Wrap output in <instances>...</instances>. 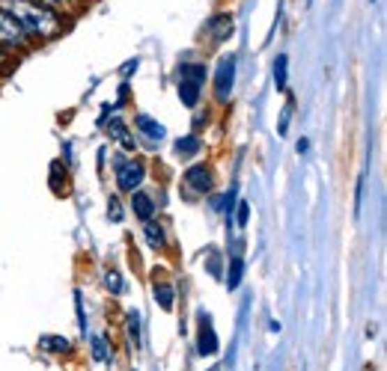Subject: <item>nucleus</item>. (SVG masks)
I'll use <instances>...</instances> for the list:
<instances>
[{
	"instance_id": "obj_22",
	"label": "nucleus",
	"mask_w": 387,
	"mask_h": 371,
	"mask_svg": "<svg viewBox=\"0 0 387 371\" xmlns=\"http://www.w3.org/2000/svg\"><path fill=\"white\" fill-rule=\"evenodd\" d=\"M110 217H114V220H123V211H119V202H116V199H110Z\"/></svg>"
},
{
	"instance_id": "obj_11",
	"label": "nucleus",
	"mask_w": 387,
	"mask_h": 371,
	"mask_svg": "<svg viewBox=\"0 0 387 371\" xmlns=\"http://www.w3.org/2000/svg\"><path fill=\"white\" fill-rule=\"evenodd\" d=\"M241 276H245V258H241V255H232L229 274H227V288L236 291V288L241 285Z\"/></svg>"
},
{
	"instance_id": "obj_17",
	"label": "nucleus",
	"mask_w": 387,
	"mask_h": 371,
	"mask_svg": "<svg viewBox=\"0 0 387 371\" xmlns=\"http://www.w3.org/2000/svg\"><path fill=\"white\" fill-rule=\"evenodd\" d=\"M286 63H289V60H286V54H280V57L274 60V84H278L280 93L286 89Z\"/></svg>"
},
{
	"instance_id": "obj_16",
	"label": "nucleus",
	"mask_w": 387,
	"mask_h": 371,
	"mask_svg": "<svg viewBox=\"0 0 387 371\" xmlns=\"http://www.w3.org/2000/svg\"><path fill=\"white\" fill-rule=\"evenodd\" d=\"M176 152L185 155V157H191V155L200 152V140H197V137H182V140H176Z\"/></svg>"
},
{
	"instance_id": "obj_8",
	"label": "nucleus",
	"mask_w": 387,
	"mask_h": 371,
	"mask_svg": "<svg viewBox=\"0 0 387 371\" xmlns=\"http://www.w3.org/2000/svg\"><path fill=\"white\" fill-rule=\"evenodd\" d=\"M21 42H24V33H21V27L9 15L0 13V45H21Z\"/></svg>"
},
{
	"instance_id": "obj_21",
	"label": "nucleus",
	"mask_w": 387,
	"mask_h": 371,
	"mask_svg": "<svg viewBox=\"0 0 387 371\" xmlns=\"http://www.w3.org/2000/svg\"><path fill=\"white\" fill-rule=\"evenodd\" d=\"M248 220H250V205L238 202V226H248Z\"/></svg>"
},
{
	"instance_id": "obj_19",
	"label": "nucleus",
	"mask_w": 387,
	"mask_h": 371,
	"mask_svg": "<svg viewBox=\"0 0 387 371\" xmlns=\"http://www.w3.org/2000/svg\"><path fill=\"white\" fill-rule=\"evenodd\" d=\"M93 356L98 359V363H105V359L110 356V354H107V339H105V336H93Z\"/></svg>"
},
{
	"instance_id": "obj_3",
	"label": "nucleus",
	"mask_w": 387,
	"mask_h": 371,
	"mask_svg": "<svg viewBox=\"0 0 387 371\" xmlns=\"http://www.w3.org/2000/svg\"><path fill=\"white\" fill-rule=\"evenodd\" d=\"M114 170H116V187L119 190H128V194L140 190L143 178H146V166H143V161H137V157L116 155L114 157Z\"/></svg>"
},
{
	"instance_id": "obj_18",
	"label": "nucleus",
	"mask_w": 387,
	"mask_h": 371,
	"mask_svg": "<svg viewBox=\"0 0 387 371\" xmlns=\"http://www.w3.org/2000/svg\"><path fill=\"white\" fill-rule=\"evenodd\" d=\"M105 285L110 288V294H123V291H126L123 276H119L116 271H107V274H105Z\"/></svg>"
},
{
	"instance_id": "obj_12",
	"label": "nucleus",
	"mask_w": 387,
	"mask_h": 371,
	"mask_svg": "<svg viewBox=\"0 0 387 371\" xmlns=\"http://www.w3.org/2000/svg\"><path fill=\"white\" fill-rule=\"evenodd\" d=\"M69 339H63V336H42L39 339V351H48V354H66L69 351Z\"/></svg>"
},
{
	"instance_id": "obj_4",
	"label": "nucleus",
	"mask_w": 387,
	"mask_h": 371,
	"mask_svg": "<svg viewBox=\"0 0 387 371\" xmlns=\"http://www.w3.org/2000/svg\"><path fill=\"white\" fill-rule=\"evenodd\" d=\"M232 84H236V54H227V57H220L215 72V93L220 101H229Z\"/></svg>"
},
{
	"instance_id": "obj_10",
	"label": "nucleus",
	"mask_w": 387,
	"mask_h": 371,
	"mask_svg": "<svg viewBox=\"0 0 387 371\" xmlns=\"http://www.w3.org/2000/svg\"><path fill=\"white\" fill-rule=\"evenodd\" d=\"M208 33H212L218 42H224L229 33H232V15H215L212 24H208Z\"/></svg>"
},
{
	"instance_id": "obj_14",
	"label": "nucleus",
	"mask_w": 387,
	"mask_h": 371,
	"mask_svg": "<svg viewBox=\"0 0 387 371\" xmlns=\"http://www.w3.org/2000/svg\"><path fill=\"white\" fill-rule=\"evenodd\" d=\"M143 235H146V241H149L152 250H161L164 241H167V238H164V229L158 226V223H146V229H143Z\"/></svg>"
},
{
	"instance_id": "obj_20",
	"label": "nucleus",
	"mask_w": 387,
	"mask_h": 371,
	"mask_svg": "<svg viewBox=\"0 0 387 371\" xmlns=\"http://www.w3.org/2000/svg\"><path fill=\"white\" fill-rule=\"evenodd\" d=\"M128 336H131V342H135V347L140 345V318H137V312H128Z\"/></svg>"
},
{
	"instance_id": "obj_6",
	"label": "nucleus",
	"mask_w": 387,
	"mask_h": 371,
	"mask_svg": "<svg viewBox=\"0 0 387 371\" xmlns=\"http://www.w3.org/2000/svg\"><path fill=\"white\" fill-rule=\"evenodd\" d=\"M185 184L191 187L194 194H208V190H212V173H208L203 164H197L185 173Z\"/></svg>"
},
{
	"instance_id": "obj_23",
	"label": "nucleus",
	"mask_w": 387,
	"mask_h": 371,
	"mask_svg": "<svg viewBox=\"0 0 387 371\" xmlns=\"http://www.w3.org/2000/svg\"><path fill=\"white\" fill-rule=\"evenodd\" d=\"M42 3H51V6H57V3H63V0H42Z\"/></svg>"
},
{
	"instance_id": "obj_7",
	"label": "nucleus",
	"mask_w": 387,
	"mask_h": 371,
	"mask_svg": "<svg viewBox=\"0 0 387 371\" xmlns=\"http://www.w3.org/2000/svg\"><path fill=\"white\" fill-rule=\"evenodd\" d=\"M135 125H137V131L143 134V137L152 140V143H161V140H164V134H167L161 122H158V119H152L149 113H140V116L135 119Z\"/></svg>"
},
{
	"instance_id": "obj_2",
	"label": "nucleus",
	"mask_w": 387,
	"mask_h": 371,
	"mask_svg": "<svg viewBox=\"0 0 387 371\" xmlns=\"http://www.w3.org/2000/svg\"><path fill=\"white\" fill-rule=\"evenodd\" d=\"M206 84V65L203 63H185L179 65V98L185 107H194L200 101V89Z\"/></svg>"
},
{
	"instance_id": "obj_13",
	"label": "nucleus",
	"mask_w": 387,
	"mask_h": 371,
	"mask_svg": "<svg viewBox=\"0 0 387 371\" xmlns=\"http://www.w3.org/2000/svg\"><path fill=\"white\" fill-rule=\"evenodd\" d=\"M107 131H110V137H114V140H119V143L126 145V149H135V140H131L128 128H126V125H123V122H119V119H110Z\"/></svg>"
},
{
	"instance_id": "obj_1",
	"label": "nucleus",
	"mask_w": 387,
	"mask_h": 371,
	"mask_svg": "<svg viewBox=\"0 0 387 371\" xmlns=\"http://www.w3.org/2000/svg\"><path fill=\"white\" fill-rule=\"evenodd\" d=\"M0 13L9 15L21 27V33H36V36H51L60 30V21L51 9L30 3V0H0Z\"/></svg>"
},
{
	"instance_id": "obj_25",
	"label": "nucleus",
	"mask_w": 387,
	"mask_h": 371,
	"mask_svg": "<svg viewBox=\"0 0 387 371\" xmlns=\"http://www.w3.org/2000/svg\"><path fill=\"white\" fill-rule=\"evenodd\" d=\"M0 63H3V57H0Z\"/></svg>"
},
{
	"instance_id": "obj_5",
	"label": "nucleus",
	"mask_w": 387,
	"mask_h": 371,
	"mask_svg": "<svg viewBox=\"0 0 387 371\" xmlns=\"http://www.w3.org/2000/svg\"><path fill=\"white\" fill-rule=\"evenodd\" d=\"M218 333L212 327V321L206 318V315H200V333H197V354L200 356H215L218 354Z\"/></svg>"
},
{
	"instance_id": "obj_9",
	"label": "nucleus",
	"mask_w": 387,
	"mask_h": 371,
	"mask_svg": "<svg viewBox=\"0 0 387 371\" xmlns=\"http://www.w3.org/2000/svg\"><path fill=\"white\" fill-rule=\"evenodd\" d=\"M131 208H135V214L140 220H146V223L155 214V202H152L149 194H143V190H135V196H131Z\"/></svg>"
},
{
	"instance_id": "obj_24",
	"label": "nucleus",
	"mask_w": 387,
	"mask_h": 371,
	"mask_svg": "<svg viewBox=\"0 0 387 371\" xmlns=\"http://www.w3.org/2000/svg\"><path fill=\"white\" fill-rule=\"evenodd\" d=\"M208 371H220V365H215V368H208Z\"/></svg>"
},
{
	"instance_id": "obj_15",
	"label": "nucleus",
	"mask_w": 387,
	"mask_h": 371,
	"mask_svg": "<svg viewBox=\"0 0 387 371\" xmlns=\"http://www.w3.org/2000/svg\"><path fill=\"white\" fill-rule=\"evenodd\" d=\"M155 300L161 303L164 312H170L173 309V288L167 283H158V285H155Z\"/></svg>"
}]
</instances>
